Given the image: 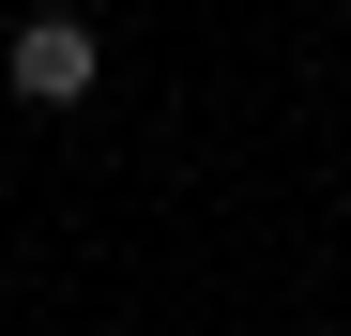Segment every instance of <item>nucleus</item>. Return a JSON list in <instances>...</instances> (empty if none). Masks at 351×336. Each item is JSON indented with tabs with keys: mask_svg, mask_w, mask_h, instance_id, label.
I'll return each mask as SVG.
<instances>
[{
	"mask_svg": "<svg viewBox=\"0 0 351 336\" xmlns=\"http://www.w3.org/2000/svg\"><path fill=\"white\" fill-rule=\"evenodd\" d=\"M0 77H16L31 107H77V92L107 77V46H92V16H31L16 46H0Z\"/></svg>",
	"mask_w": 351,
	"mask_h": 336,
	"instance_id": "f257e3e1",
	"label": "nucleus"
}]
</instances>
